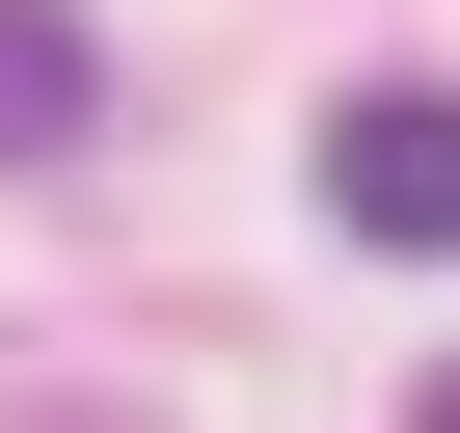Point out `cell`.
I'll return each instance as SVG.
<instances>
[{
	"mask_svg": "<svg viewBox=\"0 0 460 433\" xmlns=\"http://www.w3.org/2000/svg\"><path fill=\"white\" fill-rule=\"evenodd\" d=\"M325 216L406 244V271H460V82H352L325 109Z\"/></svg>",
	"mask_w": 460,
	"mask_h": 433,
	"instance_id": "1",
	"label": "cell"
},
{
	"mask_svg": "<svg viewBox=\"0 0 460 433\" xmlns=\"http://www.w3.org/2000/svg\"><path fill=\"white\" fill-rule=\"evenodd\" d=\"M109 136V55H82V0H0V163H82Z\"/></svg>",
	"mask_w": 460,
	"mask_h": 433,
	"instance_id": "2",
	"label": "cell"
},
{
	"mask_svg": "<svg viewBox=\"0 0 460 433\" xmlns=\"http://www.w3.org/2000/svg\"><path fill=\"white\" fill-rule=\"evenodd\" d=\"M406 433H460V352H433V406H406Z\"/></svg>",
	"mask_w": 460,
	"mask_h": 433,
	"instance_id": "3",
	"label": "cell"
}]
</instances>
